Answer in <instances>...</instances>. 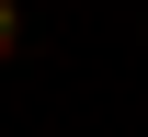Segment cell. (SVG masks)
<instances>
[{
  "mask_svg": "<svg viewBox=\"0 0 148 137\" xmlns=\"http://www.w3.org/2000/svg\"><path fill=\"white\" fill-rule=\"evenodd\" d=\"M0 57H23V0H0Z\"/></svg>",
  "mask_w": 148,
  "mask_h": 137,
  "instance_id": "obj_1",
  "label": "cell"
},
{
  "mask_svg": "<svg viewBox=\"0 0 148 137\" xmlns=\"http://www.w3.org/2000/svg\"><path fill=\"white\" fill-rule=\"evenodd\" d=\"M137 34H148V12H137Z\"/></svg>",
  "mask_w": 148,
  "mask_h": 137,
  "instance_id": "obj_2",
  "label": "cell"
}]
</instances>
